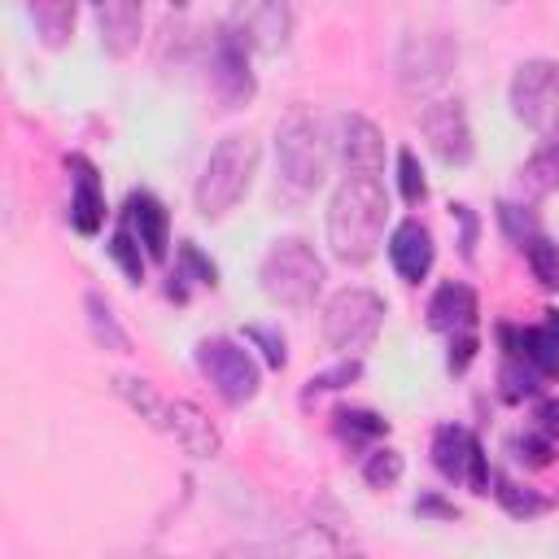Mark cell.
Segmentation results:
<instances>
[{"mask_svg": "<svg viewBox=\"0 0 559 559\" xmlns=\"http://www.w3.org/2000/svg\"><path fill=\"white\" fill-rule=\"evenodd\" d=\"M389 192L376 175H345L328 201V249L332 258L362 266L384 245Z\"/></svg>", "mask_w": 559, "mask_h": 559, "instance_id": "1", "label": "cell"}, {"mask_svg": "<svg viewBox=\"0 0 559 559\" xmlns=\"http://www.w3.org/2000/svg\"><path fill=\"white\" fill-rule=\"evenodd\" d=\"M258 157H262V148H258V140H253L249 131L223 135V140L210 148L205 166H201V179H197V192H192L197 214L214 223V218H223L227 210H236L240 197L249 192L253 175H258Z\"/></svg>", "mask_w": 559, "mask_h": 559, "instance_id": "2", "label": "cell"}, {"mask_svg": "<svg viewBox=\"0 0 559 559\" xmlns=\"http://www.w3.org/2000/svg\"><path fill=\"white\" fill-rule=\"evenodd\" d=\"M275 162H280V179L293 192H314L328 179V166H332L328 122L310 109H293L275 127Z\"/></svg>", "mask_w": 559, "mask_h": 559, "instance_id": "3", "label": "cell"}, {"mask_svg": "<svg viewBox=\"0 0 559 559\" xmlns=\"http://www.w3.org/2000/svg\"><path fill=\"white\" fill-rule=\"evenodd\" d=\"M258 280H262V293H266L275 306L306 310V306H314V297L323 293L328 266H323V258L314 253L310 240L284 236V240H275V245L262 253Z\"/></svg>", "mask_w": 559, "mask_h": 559, "instance_id": "4", "label": "cell"}, {"mask_svg": "<svg viewBox=\"0 0 559 559\" xmlns=\"http://www.w3.org/2000/svg\"><path fill=\"white\" fill-rule=\"evenodd\" d=\"M384 323V297L371 288H336L323 301V341L341 354V358H358L376 332Z\"/></svg>", "mask_w": 559, "mask_h": 559, "instance_id": "5", "label": "cell"}, {"mask_svg": "<svg viewBox=\"0 0 559 559\" xmlns=\"http://www.w3.org/2000/svg\"><path fill=\"white\" fill-rule=\"evenodd\" d=\"M507 100L524 127H533L537 135H555L559 131V61L550 57L520 61L511 74Z\"/></svg>", "mask_w": 559, "mask_h": 559, "instance_id": "6", "label": "cell"}, {"mask_svg": "<svg viewBox=\"0 0 559 559\" xmlns=\"http://www.w3.org/2000/svg\"><path fill=\"white\" fill-rule=\"evenodd\" d=\"M454 61L459 48L445 31H406L397 44V83L406 96H432L437 87H445Z\"/></svg>", "mask_w": 559, "mask_h": 559, "instance_id": "7", "label": "cell"}, {"mask_svg": "<svg viewBox=\"0 0 559 559\" xmlns=\"http://www.w3.org/2000/svg\"><path fill=\"white\" fill-rule=\"evenodd\" d=\"M197 371L210 380V389L227 406H245L258 393V362L253 354L231 336H205L197 345Z\"/></svg>", "mask_w": 559, "mask_h": 559, "instance_id": "8", "label": "cell"}, {"mask_svg": "<svg viewBox=\"0 0 559 559\" xmlns=\"http://www.w3.org/2000/svg\"><path fill=\"white\" fill-rule=\"evenodd\" d=\"M419 131L428 140V148L445 162V166H467L472 162V122H467V109L450 96H437V100H424L419 109Z\"/></svg>", "mask_w": 559, "mask_h": 559, "instance_id": "9", "label": "cell"}, {"mask_svg": "<svg viewBox=\"0 0 559 559\" xmlns=\"http://www.w3.org/2000/svg\"><path fill=\"white\" fill-rule=\"evenodd\" d=\"M432 463H437V472L445 476V480H454V485H472L476 493H489V463H485V450H480V441L467 432V428H459V424H441L437 428V437H432Z\"/></svg>", "mask_w": 559, "mask_h": 559, "instance_id": "10", "label": "cell"}, {"mask_svg": "<svg viewBox=\"0 0 559 559\" xmlns=\"http://www.w3.org/2000/svg\"><path fill=\"white\" fill-rule=\"evenodd\" d=\"M210 83L218 92V100L227 109L245 105L253 96V70H249V44L223 22L214 31V48H210Z\"/></svg>", "mask_w": 559, "mask_h": 559, "instance_id": "11", "label": "cell"}, {"mask_svg": "<svg viewBox=\"0 0 559 559\" xmlns=\"http://www.w3.org/2000/svg\"><path fill=\"white\" fill-rule=\"evenodd\" d=\"M227 26L249 44V52H280L288 44L293 31V9L280 0H262V4H236Z\"/></svg>", "mask_w": 559, "mask_h": 559, "instance_id": "12", "label": "cell"}, {"mask_svg": "<svg viewBox=\"0 0 559 559\" xmlns=\"http://www.w3.org/2000/svg\"><path fill=\"white\" fill-rule=\"evenodd\" d=\"M389 262L393 271L406 280V284H419L428 271H432V258H437V245H432V231L419 223V218H402L393 231H389Z\"/></svg>", "mask_w": 559, "mask_h": 559, "instance_id": "13", "label": "cell"}, {"mask_svg": "<svg viewBox=\"0 0 559 559\" xmlns=\"http://www.w3.org/2000/svg\"><path fill=\"white\" fill-rule=\"evenodd\" d=\"M166 432H170L175 445H179L183 454H192V459H214V454L223 450L218 428H214L210 415H205L197 402H188V397H175V402L166 406Z\"/></svg>", "mask_w": 559, "mask_h": 559, "instance_id": "14", "label": "cell"}, {"mask_svg": "<svg viewBox=\"0 0 559 559\" xmlns=\"http://www.w3.org/2000/svg\"><path fill=\"white\" fill-rule=\"evenodd\" d=\"M70 223L79 236H96L105 227V192L96 179V166L87 157H70Z\"/></svg>", "mask_w": 559, "mask_h": 559, "instance_id": "15", "label": "cell"}, {"mask_svg": "<svg viewBox=\"0 0 559 559\" xmlns=\"http://www.w3.org/2000/svg\"><path fill=\"white\" fill-rule=\"evenodd\" d=\"M341 157L349 175H380L384 170V135L371 118L345 114L341 118Z\"/></svg>", "mask_w": 559, "mask_h": 559, "instance_id": "16", "label": "cell"}, {"mask_svg": "<svg viewBox=\"0 0 559 559\" xmlns=\"http://www.w3.org/2000/svg\"><path fill=\"white\" fill-rule=\"evenodd\" d=\"M122 227L144 245L148 258H166L170 245V214L153 192H131L127 210H122Z\"/></svg>", "mask_w": 559, "mask_h": 559, "instance_id": "17", "label": "cell"}, {"mask_svg": "<svg viewBox=\"0 0 559 559\" xmlns=\"http://www.w3.org/2000/svg\"><path fill=\"white\" fill-rule=\"evenodd\" d=\"M472 323H476V293L463 280H445L428 297V328L459 336V332H472Z\"/></svg>", "mask_w": 559, "mask_h": 559, "instance_id": "18", "label": "cell"}, {"mask_svg": "<svg viewBox=\"0 0 559 559\" xmlns=\"http://www.w3.org/2000/svg\"><path fill=\"white\" fill-rule=\"evenodd\" d=\"M96 26H100V44H105V52L127 57V52L140 44L144 9L131 4V0H105V4H96Z\"/></svg>", "mask_w": 559, "mask_h": 559, "instance_id": "19", "label": "cell"}, {"mask_svg": "<svg viewBox=\"0 0 559 559\" xmlns=\"http://www.w3.org/2000/svg\"><path fill=\"white\" fill-rule=\"evenodd\" d=\"M520 183H524L533 197L559 192V131L546 135V140L533 148V157H528L524 170H520Z\"/></svg>", "mask_w": 559, "mask_h": 559, "instance_id": "20", "label": "cell"}, {"mask_svg": "<svg viewBox=\"0 0 559 559\" xmlns=\"http://www.w3.org/2000/svg\"><path fill=\"white\" fill-rule=\"evenodd\" d=\"M26 13H31L35 31L44 35L48 48H61L70 39V31H74V17H79V9L70 0H35Z\"/></svg>", "mask_w": 559, "mask_h": 559, "instance_id": "21", "label": "cell"}, {"mask_svg": "<svg viewBox=\"0 0 559 559\" xmlns=\"http://www.w3.org/2000/svg\"><path fill=\"white\" fill-rule=\"evenodd\" d=\"M384 432H389V419H380L376 411H362V406L336 411V437H341L345 445H367V441H376V437H384Z\"/></svg>", "mask_w": 559, "mask_h": 559, "instance_id": "22", "label": "cell"}, {"mask_svg": "<svg viewBox=\"0 0 559 559\" xmlns=\"http://www.w3.org/2000/svg\"><path fill=\"white\" fill-rule=\"evenodd\" d=\"M87 323H92V336H96L105 349H114V354H127V349H131L122 323L114 319V310H109V301H105L100 293H87Z\"/></svg>", "mask_w": 559, "mask_h": 559, "instance_id": "23", "label": "cell"}, {"mask_svg": "<svg viewBox=\"0 0 559 559\" xmlns=\"http://www.w3.org/2000/svg\"><path fill=\"white\" fill-rule=\"evenodd\" d=\"M114 389H118V393H122V397H127V402H131V406H135L153 428H166V406H170V402H162V397H157V389H153L148 380L118 376V380H114Z\"/></svg>", "mask_w": 559, "mask_h": 559, "instance_id": "24", "label": "cell"}, {"mask_svg": "<svg viewBox=\"0 0 559 559\" xmlns=\"http://www.w3.org/2000/svg\"><path fill=\"white\" fill-rule=\"evenodd\" d=\"M524 258H528V271H533V280L542 284V288H559V245L550 240V236H533L528 245H524Z\"/></svg>", "mask_w": 559, "mask_h": 559, "instance_id": "25", "label": "cell"}, {"mask_svg": "<svg viewBox=\"0 0 559 559\" xmlns=\"http://www.w3.org/2000/svg\"><path fill=\"white\" fill-rule=\"evenodd\" d=\"M105 249H109V258L122 266V275H127L131 284H140V280H144V262H148V253H144V245H140L127 227H118V231L109 236V245H105Z\"/></svg>", "mask_w": 559, "mask_h": 559, "instance_id": "26", "label": "cell"}, {"mask_svg": "<svg viewBox=\"0 0 559 559\" xmlns=\"http://www.w3.org/2000/svg\"><path fill=\"white\" fill-rule=\"evenodd\" d=\"M498 384H502V397L507 402H524L528 393H537V384H542V376L528 367V362H520V358H502V371H498Z\"/></svg>", "mask_w": 559, "mask_h": 559, "instance_id": "27", "label": "cell"}, {"mask_svg": "<svg viewBox=\"0 0 559 559\" xmlns=\"http://www.w3.org/2000/svg\"><path fill=\"white\" fill-rule=\"evenodd\" d=\"M402 454L397 450H389V445H376L367 459H362V480L371 485V489H389V485H397V476H402Z\"/></svg>", "mask_w": 559, "mask_h": 559, "instance_id": "28", "label": "cell"}, {"mask_svg": "<svg viewBox=\"0 0 559 559\" xmlns=\"http://www.w3.org/2000/svg\"><path fill=\"white\" fill-rule=\"evenodd\" d=\"M170 280H192V284H201V288H214V284H218V266H214L192 240H183V245H179V271H175Z\"/></svg>", "mask_w": 559, "mask_h": 559, "instance_id": "29", "label": "cell"}, {"mask_svg": "<svg viewBox=\"0 0 559 559\" xmlns=\"http://www.w3.org/2000/svg\"><path fill=\"white\" fill-rule=\"evenodd\" d=\"M489 485H493V498H498L511 515H537V511L546 507L533 489H524V485H515V480H507V476H498V472L489 476Z\"/></svg>", "mask_w": 559, "mask_h": 559, "instance_id": "30", "label": "cell"}, {"mask_svg": "<svg viewBox=\"0 0 559 559\" xmlns=\"http://www.w3.org/2000/svg\"><path fill=\"white\" fill-rule=\"evenodd\" d=\"M397 188H402V201H406V205H419V201L428 197L424 170H419V162H415V153H411V148H402V153H397Z\"/></svg>", "mask_w": 559, "mask_h": 559, "instance_id": "31", "label": "cell"}, {"mask_svg": "<svg viewBox=\"0 0 559 559\" xmlns=\"http://www.w3.org/2000/svg\"><path fill=\"white\" fill-rule=\"evenodd\" d=\"M511 450H515V459H520V463H528V467H546V463H550V454H555V441H550L546 432L528 428V432L511 437Z\"/></svg>", "mask_w": 559, "mask_h": 559, "instance_id": "32", "label": "cell"}, {"mask_svg": "<svg viewBox=\"0 0 559 559\" xmlns=\"http://www.w3.org/2000/svg\"><path fill=\"white\" fill-rule=\"evenodd\" d=\"M362 376V367H358V358H341L332 371H319V376H310L306 380V397H314V393H332V389H345L349 380H358Z\"/></svg>", "mask_w": 559, "mask_h": 559, "instance_id": "33", "label": "cell"}, {"mask_svg": "<svg viewBox=\"0 0 559 559\" xmlns=\"http://www.w3.org/2000/svg\"><path fill=\"white\" fill-rule=\"evenodd\" d=\"M498 223H502V231L524 249L533 236H537V223H533V214L524 210V205H511V201H502L498 205Z\"/></svg>", "mask_w": 559, "mask_h": 559, "instance_id": "34", "label": "cell"}, {"mask_svg": "<svg viewBox=\"0 0 559 559\" xmlns=\"http://www.w3.org/2000/svg\"><path fill=\"white\" fill-rule=\"evenodd\" d=\"M245 336L262 345V358H266L271 367H284V358H288V354H284V336H280V332H271V328L253 323V328H245Z\"/></svg>", "mask_w": 559, "mask_h": 559, "instance_id": "35", "label": "cell"}, {"mask_svg": "<svg viewBox=\"0 0 559 559\" xmlns=\"http://www.w3.org/2000/svg\"><path fill=\"white\" fill-rule=\"evenodd\" d=\"M472 358H476V332H459V336H450V354H445V367H450L454 376H463Z\"/></svg>", "mask_w": 559, "mask_h": 559, "instance_id": "36", "label": "cell"}, {"mask_svg": "<svg viewBox=\"0 0 559 559\" xmlns=\"http://www.w3.org/2000/svg\"><path fill=\"white\" fill-rule=\"evenodd\" d=\"M533 419H537V424H533L537 432H546L550 441L559 437V402H555V397H542L537 411H533Z\"/></svg>", "mask_w": 559, "mask_h": 559, "instance_id": "37", "label": "cell"}, {"mask_svg": "<svg viewBox=\"0 0 559 559\" xmlns=\"http://www.w3.org/2000/svg\"><path fill=\"white\" fill-rule=\"evenodd\" d=\"M450 210H454V218L463 223V240H459V249H463V258H472V253H476V214H472V205H463V201L450 205Z\"/></svg>", "mask_w": 559, "mask_h": 559, "instance_id": "38", "label": "cell"}, {"mask_svg": "<svg viewBox=\"0 0 559 559\" xmlns=\"http://www.w3.org/2000/svg\"><path fill=\"white\" fill-rule=\"evenodd\" d=\"M415 511H437V515H454L450 507H441L437 498H424V502H415Z\"/></svg>", "mask_w": 559, "mask_h": 559, "instance_id": "39", "label": "cell"}, {"mask_svg": "<svg viewBox=\"0 0 559 559\" xmlns=\"http://www.w3.org/2000/svg\"><path fill=\"white\" fill-rule=\"evenodd\" d=\"M332 559H358V555H349V550H336V555H332Z\"/></svg>", "mask_w": 559, "mask_h": 559, "instance_id": "40", "label": "cell"}]
</instances>
